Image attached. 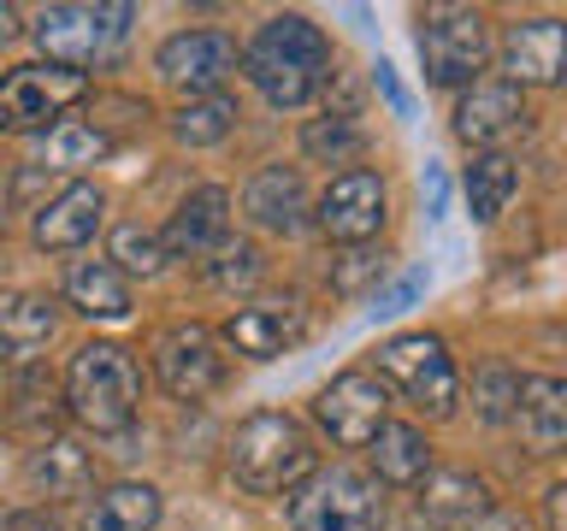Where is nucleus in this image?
<instances>
[{
  "instance_id": "nucleus-1",
  "label": "nucleus",
  "mask_w": 567,
  "mask_h": 531,
  "mask_svg": "<svg viewBox=\"0 0 567 531\" xmlns=\"http://www.w3.org/2000/svg\"><path fill=\"white\" fill-rule=\"evenodd\" d=\"M237 60H243V77L260 88L266 106L296 113V106H308L331 77V35L301 12H272L255 35H248V48Z\"/></svg>"
},
{
  "instance_id": "nucleus-2",
  "label": "nucleus",
  "mask_w": 567,
  "mask_h": 531,
  "mask_svg": "<svg viewBox=\"0 0 567 531\" xmlns=\"http://www.w3.org/2000/svg\"><path fill=\"white\" fill-rule=\"evenodd\" d=\"M225 467L248 496H284V490L308 485L319 472V460H313V437L301 431V419L260 407V414H248L237 431H230Z\"/></svg>"
},
{
  "instance_id": "nucleus-3",
  "label": "nucleus",
  "mask_w": 567,
  "mask_h": 531,
  "mask_svg": "<svg viewBox=\"0 0 567 531\" xmlns=\"http://www.w3.org/2000/svg\"><path fill=\"white\" fill-rule=\"evenodd\" d=\"M65 407L83 431L118 437L136 425L142 407V372L124 343H83L65 366Z\"/></svg>"
},
{
  "instance_id": "nucleus-4",
  "label": "nucleus",
  "mask_w": 567,
  "mask_h": 531,
  "mask_svg": "<svg viewBox=\"0 0 567 531\" xmlns=\"http://www.w3.org/2000/svg\"><path fill=\"white\" fill-rule=\"evenodd\" d=\"M414 48H420V71H425L432 88H473L478 77H485L491 53H496L491 18L478 7H432V12H420Z\"/></svg>"
},
{
  "instance_id": "nucleus-5",
  "label": "nucleus",
  "mask_w": 567,
  "mask_h": 531,
  "mask_svg": "<svg viewBox=\"0 0 567 531\" xmlns=\"http://www.w3.org/2000/svg\"><path fill=\"white\" fill-rule=\"evenodd\" d=\"M379 378H390L402 389L408 402L420 407V414L432 419H450L455 402H461V372H455V354L450 343H443L437 331H402L390 336V343H379Z\"/></svg>"
},
{
  "instance_id": "nucleus-6",
  "label": "nucleus",
  "mask_w": 567,
  "mask_h": 531,
  "mask_svg": "<svg viewBox=\"0 0 567 531\" xmlns=\"http://www.w3.org/2000/svg\"><path fill=\"white\" fill-rule=\"evenodd\" d=\"M131 18L136 7H124V0H113V7H48V12H35L30 35L48 53V65H71L89 77V65H106L124 48Z\"/></svg>"
},
{
  "instance_id": "nucleus-7",
  "label": "nucleus",
  "mask_w": 567,
  "mask_h": 531,
  "mask_svg": "<svg viewBox=\"0 0 567 531\" xmlns=\"http://www.w3.org/2000/svg\"><path fill=\"white\" fill-rule=\"evenodd\" d=\"M384 525V485L361 467H326L296 490L290 531H379Z\"/></svg>"
},
{
  "instance_id": "nucleus-8",
  "label": "nucleus",
  "mask_w": 567,
  "mask_h": 531,
  "mask_svg": "<svg viewBox=\"0 0 567 531\" xmlns=\"http://www.w3.org/2000/svg\"><path fill=\"white\" fill-rule=\"evenodd\" d=\"M83 95H89V77L71 65H48V60L12 65L7 77H0V131L7 136L48 131V118L60 124V113L78 106Z\"/></svg>"
},
{
  "instance_id": "nucleus-9",
  "label": "nucleus",
  "mask_w": 567,
  "mask_h": 531,
  "mask_svg": "<svg viewBox=\"0 0 567 531\" xmlns=\"http://www.w3.org/2000/svg\"><path fill=\"white\" fill-rule=\"evenodd\" d=\"M154 378L177 402H202L225 384V354L202 319H172L154 331Z\"/></svg>"
},
{
  "instance_id": "nucleus-10",
  "label": "nucleus",
  "mask_w": 567,
  "mask_h": 531,
  "mask_svg": "<svg viewBox=\"0 0 567 531\" xmlns=\"http://www.w3.org/2000/svg\"><path fill=\"white\" fill-rule=\"evenodd\" d=\"M313 419L337 449H367V442L379 437V425L390 419V389H384L379 372L349 366L313 396Z\"/></svg>"
},
{
  "instance_id": "nucleus-11",
  "label": "nucleus",
  "mask_w": 567,
  "mask_h": 531,
  "mask_svg": "<svg viewBox=\"0 0 567 531\" xmlns=\"http://www.w3.org/2000/svg\"><path fill=\"white\" fill-rule=\"evenodd\" d=\"M384 219H390V189H384V177L372 166L337 171L331 184L319 189V201H313V225L326 230L331 242H343V248L372 242L384 230Z\"/></svg>"
},
{
  "instance_id": "nucleus-12",
  "label": "nucleus",
  "mask_w": 567,
  "mask_h": 531,
  "mask_svg": "<svg viewBox=\"0 0 567 531\" xmlns=\"http://www.w3.org/2000/svg\"><path fill=\"white\" fill-rule=\"evenodd\" d=\"M237 42L225 30H177L154 48V71L159 83H172L177 95L202 101V95H219V83L237 71Z\"/></svg>"
},
{
  "instance_id": "nucleus-13",
  "label": "nucleus",
  "mask_w": 567,
  "mask_h": 531,
  "mask_svg": "<svg viewBox=\"0 0 567 531\" xmlns=\"http://www.w3.org/2000/svg\"><path fill=\"white\" fill-rule=\"evenodd\" d=\"M503 83L514 88H561L567 83V18H514L503 30Z\"/></svg>"
},
{
  "instance_id": "nucleus-14",
  "label": "nucleus",
  "mask_w": 567,
  "mask_h": 531,
  "mask_svg": "<svg viewBox=\"0 0 567 531\" xmlns=\"http://www.w3.org/2000/svg\"><path fill=\"white\" fill-rule=\"evenodd\" d=\"M219 336L243 354V361H278L284 348H296L301 336H308V308H301L296 295H284V301H248V308H237L219 325Z\"/></svg>"
},
{
  "instance_id": "nucleus-15",
  "label": "nucleus",
  "mask_w": 567,
  "mask_h": 531,
  "mask_svg": "<svg viewBox=\"0 0 567 531\" xmlns=\"http://www.w3.org/2000/svg\"><path fill=\"white\" fill-rule=\"evenodd\" d=\"M520 124H526V88H514L503 77H478L473 88L455 95V136L478 154H491L496 142H508Z\"/></svg>"
},
{
  "instance_id": "nucleus-16",
  "label": "nucleus",
  "mask_w": 567,
  "mask_h": 531,
  "mask_svg": "<svg viewBox=\"0 0 567 531\" xmlns=\"http://www.w3.org/2000/svg\"><path fill=\"white\" fill-rule=\"evenodd\" d=\"M508 419H514V431H520V442L532 455H561L567 449V378L520 372Z\"/></svg>"
},
{
  "instance_id": "nucleus-17",
  "label": "nucleus",
  "mask_w": 567,
  "mask_h": 531,
  "mask_svg": "<svg viewBox=\"0 0 567 531\" xmlns=\"http://www.w3.org/2000/svg\"><path fill=\"white\" fill-rule=\"evenodd\" d=\"M106 219V195L95 184H65L53 201L35 207V225H30V237L35 248H48V254H65V248H83V242H95V230Z\"/></svg>"
},
{
  "instance_id": "nucleus-18",
  "label": "nucleus",
  "mask_w": 567,
  "mask_h": 531,
  "mask_svg": "<svg viewBox=\"0 0 567 531\" xmlns=\"http://www.w3.org/2000/svg\"><path fill=\"white\" fill-rule=\"evenodd\" d=\"M166 254H184V260H202V254H219L230 242V189L219 184H202L177 201L172 225H166Z\"/></svg>"
},
{
  "instance_id": "nucleus-19",
  "label": "nucleus",
  "mask_w": 567,
  "mask_h": 531,
  "mask_svg": "<svg viewBox=\"0 0 567 531\" xmlns=\"http://www.w3.org/2000/svg\"><path fill=\"white\" fill-rule=\"evenodd\" d=\"M243 212H248L260 230H272V237H296V230L308 225V212H313L301 171H296V166H260V171L243 184Z\"/></svg>"
},
{
  "instance_id": "nucleus-20",
  "label": "nucleus",
  "mask_w": 567,
  "mask_h": 531,
  "mask_svg": "<svg viewBox=\"0 0 567 531\" xmlns=\"http://www.w3.org/2000/svg\"><path fill=\"white\" fill-rule=\"evenodd\" d=\"M53 331H60V308L35 290H0V366L35 361Z\"/></svg>"
},
{
  "instance_id": "nucleus-21",
  "label": "nucleus",
  "mask_w": 567,
  "mask_h": 531,
  "mask_svg": "<svg viewBox=\"0 0 567 531\" xmlns=\"http://www.w3.org/2000/svg\"><path fill=\"white\" fill-rule=\"evenodd\" d=\"M367 449H372V478H379V485L420 490V478L432 472V437L408 419H384Z\"/></svg>"
},
{
  "instance_id": "nucleus-22",
  "label": "nucleus",
  "mask_w": 567,
  "mask_h": 531,
  "mask_svg": "<svg viewBox=\"0 0 567 531\" xmlns=\"http://www.w3.org/2000/svg\"><path fill=\"white\" fill-rule=\"evenodd\" d=\"M420 513L437 525H473L491 513V485L467 467H450V472H425L420 478Z\"/></svg>"
},
{
  "instance_id": "nucleus-23",
  "label": "nucleus",
  "mask_w": 567,
  "mask_h": 531,
  "mask_svg": "<svg viewBox=\"0 0 567 531\" xmlns=\"http://www.w3.org/2000/svg\"><path fill=\"white\" fill-rule=\"evenodd\" d=\"M154 525H159V490L136 485V478L106 485L83 513V531H154Z\"/></svg>"
},
{
  "instance_id": "nucleus-24",
  "label": "nucleus",
  "mask_w": 567,
  "mask_h": 531,
  "mask_svg": "<svg viewBox=\"0 0 567 531\" xmlns=\"http://www.w3.org/2000/svg\"><path fill=\"white\" fill-rule=\"evenodd\" d=\"M461 189H467V212L478 225H496L508 212V201L520 195V166L503 154V148H491V154H473V166L467 177H461Z\"/></svg>"
},
{
  "instance_id": "nucleus-25",
  "label": "nucleus",
  "mask_w": 567,
  "mask_h": 531,
  "mask_svg": "<svg viewBox=\"0 0 567 531\" xmlns=\"http://www.w3.org/2000/svg\"><path fill=\"white\" fill-rule=\"evenodd\" d=\"M65 301L83 319H131V283L106 260H78L65 272Z\"/></svg>"
},
{
  "instance_id": "nucleus-26",
  "label": "nucleus",
  "mask_w": 567,
  "mask_h": 531,
  "mask_svg": "<svg viewBox=\"0 0 567 531\" xmlns=\"http://www.w3.org/2000/svg\"><path fill=\"white\" fill-rule=\"evenodd\" d=\"M24 478H30V490H42V496H78V490H89L95 467H89V449H78L71 437H48L30 449Z\"/></svg>"
},
{
  "instance_id": "nucleus-27",
  "label": "nucleus",
  "mask_w": 567,
  "mask_h": 531,
  "mask_svg": "<svg viewBox=\"0 0 567 531\" xmlns=\"http://www.w3.org/2000/svg\"><path fill=\"white\" fill-rule=\"evenodd\" d=\"M237 101L230 95H202V101H184L177 113L166 118V131L184 142V148H213V142H225L237 131Z\"/></svg>"
},
{
  "instance_id": "nucleus-28",
  "label": "nucleus",
  "mask_w": 567,
  "mask_h": 531,
  "mask_svg": "<svg viewBox=\"0 0 567 531\" xmlns=\"http://www.w3.org/2000/svg\"><path fill=\"white\" fill-rule=\"evenodd\" d=\"M367 148L361 124H354L349 113H326V118H308L301 124V154L319 159V166H354Z\"/></svg>"
},
{
  "instance_id": "nucleus-29",
  "label": "nucleus",
  "mask_w": 567,
  "mask_h": 531,
  "mask_svg": "<svg viewBox=\"0 0 567 531\" xmlns=\"http://www.w3.org/2000/svg\"><path fill=\"white\" fill-rule=\"evenodd\" d=\"M113 154V136L101 124H83V118H60L42 131V159L48 166H95V159Z\"/></svg>"
},
{
  "instance_id": "nucleus-30",
  "label": "nucleus",
  "mask_w": 567,
  "mask_h": 531,
  "mask_svg": "<svg viewBox=\"0 0 567 531\" xmlns=\"http://www.w3.org/2000/svg\"><path fill=\"white\" fill-rule=\"evenodd\" d=\"M166 242H159V230H148V225H118L113 230V242H106V266L113 272H124V278H159L166 272Z\"/></svg>"
},
{
  "instance_id": "nucleus-31",
  "label": "nucleus",
  "mask_w": 567,
  "mask_h": 531,
  "mask_svg": "<svg viewBox=\"0 0 567 531\" xmlns=\"http://www.w3.org/2000/svg\"><path fill=\"white\" fill-rule=\"evenodd\" d=\"M260 272H266V266H260V248L255 242H225L219 260L207 266V278L219 283V290H255Z\"/></svg>"
},
{
  "instance_id": "nucleus-32",
  "label": "nucleus",
  "mask_w": 567,
  "mask_h": 531,
  "mask_svg": "<svg viewBox=\"0 0 567 531\" xmlns=\"http://www.w3.org/2000/svg\"><path fill=\"white\" fill-rule=\"evenodd\" d=\"M514 384H520V372H508V366H485V372H478V384H473L478 414H485V419H508Z\"/></svg>"
},
{
  "instance_id": "nucleus-33",
  "label": "nucleus",
  "mask_w": 567,
  "mask_h": 531,
  "mask_svg": "<svg viewBox=\"0 0 567 531\" xmlns=\"http://www.w3.org/2000/svg\"><path fill=\"white\" fill-rule=\"evenodd\" d=\"M367 278H384V254H367V248H354V254H349L343 266H337V290L354 295Z\"/></svg>"
},
{
  "instance_id": "nucleus-34",
  "label": "nucleus",
  "mask_w": 567,
  "mask_h": 531,
  "mask_svg": "<svg viewBox=\"0 0 567 531\" xmlns=\"http://www.w3.org/2000/svg\"><path fill=\"white\" fill-rule=\"evenodd\" d=\"M379 88H384V101H390V113H396V118L414 113V101H408V88L396 83V65H390V60H379Z\"/></svg>"
},
{
  "instance_id": "nucleus-35",
  "label": "nucleus",
  "mask_w": 567,
  "mask_h": 531,
  "mask_svg": "<svg viewBox=\"0 0 567 531\" xmlns=\"http://www.w3.org/2000/svg\"><path fill=\"white\" fill-rule=\"evenodd\" d=\"M420 290H425V272H408V278H402L390 295H379V313H402V308H408V301H414Z\"/></svg>"
},
{
  "instance_id": "nucleus-36",
  "label": "nucleus",
  "mask_w": 567,
  "mask_h": 531,
  "mask_svg": "<svg viewBox=\"0 0 567 531\" xmlns=\"http://www.w3.org/2000/svg\"><path fill=\"white\" fill-rule=\"evenodd\" d=\"M544 520H549V531H567V478H561V485H549V496H544Z\"/></svg>"
},
{
  "instance_id": "nucleus-37",
  "label": "nucleus",
  "mask_w": 567,
  "mask_h": 531,
  "mask_svg": "<svg viewBox=\"0 0 567 531\" xmlns=\"http://www.w3.org/2000/svg\"><path fill=\"white\" fill-rule=\"evenodd\" d=\"M18 30H24V24H18V12H12V7H0V48L18 42Z\"/></svg>"
},
{
  "instance_id": "nucleus-38",
  "label": "nucleus",
  "mask_w": 567,
  "mask_h": 531,
  "mask_svg": "<svg viewBox=\"0 0 567 531\" xmlns=\"http://www.w3.org/2000/svg\"><path fill=\"white\" fill-rule=\"evenodd\" d=\"M12 531H53V520H42V513H18Z\"/></svg>"
}]
</instances>
